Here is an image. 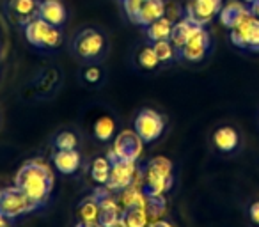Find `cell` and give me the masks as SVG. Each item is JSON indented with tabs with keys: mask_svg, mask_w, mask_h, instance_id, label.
Wrapping results in <instances>:
<instances>
[{
	"mask_svg": "<svg viewBox=\"0 0 259 227\" xmlns=\"http://www.w3.org/2000/svg\"><path fill=\"white\" fill-rule=\"evenodd\" d=\"M98 204H100V223L105 227H110L112 223H115L117 220L122 218V206H119V202L112 197V192L107 188H101L96 194Z\"/></svg>",
	"mask_w": 259,
	"mask_h": 227,
	"instance_id": "obj_12",
	"label": "cell"
},
{
	"mask_svg": "<svg viewBox=\"0 0 259 227\" xmlns=\"http://www.w3.org/2000/svg\"><path fill=\"white\" fill-rule=\"evenodd\" d=\"M142 141L135 130H122L114 139L112 149L108 151V158L128 160V162H137L142 155Z\"/></svg>",
	"mask_w": 259,
	"mask_h": 227,
	"instance_id": "obj_6",
	"label": "cell"
},
{
	"mask_svg": "<svg viewBox=\"0 0 259 227\" xmlns=\"http://www.w3.org/2000/svg\"><path fill=\"white\" fill-rule=\"evenodd\" d=\"M195 27H197V25H195V23H192L188 18H185V16L174 23L172 34H170V43H172V47L176 48V54L185 47V43H187L188 37L192 36V32H194Z\"/></svg>",
	"mask_w": 259,
	"mask_h": 227,
	"instance_id": "obj_20",
	"label": "cell"
},
{
	"mask_svg": "<svg viewBox=\"0 0 259 227\" xmlns=\"http://www.w3.org/2000/svg\"><path fill=\"white\" fill-rule=\"evenodd\" d=\"M110 163H112L110 176H108V181H107V185H105V188L114 194V192L124 190L126 187H130V185L134 183L139 167H137V162H128V160H119V158H112Z\"/></svg>",
	"mask_w": 259,
	"mask_h": 227,
	"instance_id": "obj_9",
	"label": "cell"
},
{
	"mask_svg": "<svg viewBox=\"0 0 259 227\" xmlns=\"http://www.w3.org/2000/svg\"><path fill=\"white\" fill-rule=\"evenodd\" d=\"M137 62L141 68L144 69H156L160 66V61L158 57H156L155 50H153V47H144L141 52H139L137 55Z\"/></svg>",
	"mask_w": 259,
	"mask_h": 227,
	"instance_id": "obj_26",
	"label": "cell"
},
{
	"mask_svg": "<svg viewBox=\"0 0 259 227\" xmlns=\"http://www.w3.org/2000/svg\"><path fill=\"white\" fill-rule=\"evenodd\" d=\"M23 34H25V39L39 50H55L64 43V34L61 27L52 25L37 16L23 25Z\"/></svg>",
	"mask_w": 259,
	"mask_h": 227,
	"instance_id": "obj_3",
	"label": "cell"
},
{
	"mask_svg": "<svg viewBox=\"0 0 259 227\" xmlns=\"http://www.w3.org/2000/svg\"><path fill=\"white\" fill-rule=\"evenodd\" d=\"M174 29V22L167 16H162V18L155 20L153 23H149L146 27V36L151 43L155 41H163V39H170V34H172Z\"/></svg>",
	"mask_w": 259,
	"mask_h": 227,
	"instance_id": "obj_18",
	"label": "cell"
},
{
	"mask_svg": "<svg viewBox=\"0 0 259 227\" xmlns=\"http://www.w3.org/2000/svg\"><path fill=\"white\" fill-rule=\"evenodd\" d=\"M248 8H250V13H252V15H254L255 18H259V0H255V2H252V4L248 6Z\"/></svg>",
	"mask_w": 259,
	"mask_h": 227,
	"instance_id": "obj_32",
	"label": "cell"
},
{
	"mask_svg": "<svg viewBox=\"0 0 259 227\" xmlns=\"http://www.w3.org/2000/svg\"><path fill=\"white\" fill-rule=\"evenodd\" d=\"M100 76H101V73L98 68H89V69H85V73H83V78H85V82H89V83H96L98 80H100Z\"/></svg>",
	"mask_w": 259,
	"mask_h": 227,
	"instance_id": "obj_29",
	"label": "cell"
},
{
	"mask_svg": "<svg viewBox=\"0 0 259 227\" xmlns=\"http://www.w3.org/2000/svg\"><path fill=\"white\" fill-rule=\"evenodd\" d=\"M78 218L80 223H96L100 222V204H98L96 195L87 197L85 201H82L78 208Z\"/></svg>",
	"mask_w": 259,
	"mask_h": 227,
	"instance_id": "obj_21",
	"label": "cell"
},
{
	"mask_svg": "<svg viewBox=\"0 0 259 227\" xmlns=\"http://www.w3.org/2000/svg\"><path fill=\"white\" fill-rule=\"evenodd\" d=\"M248 215H250L252 222L257 223V225H259V201L254 202V204L250 206V209H248Z\"/></svg>",
	"mask_w": 259,
	"mask_h": 227,
	"instance_id": "obj_30",
	"label": "cell"
},
{
	"mask_svg": "<svg viewBox=\"0 0 259 227\" xmlns=\"http://www.w3.org/2000/svg\"><path fill=\"white\" fill-rule=\"evenodd\" d=\"M213 142H215L217 149H220L222 153H231L238 148V142H240V137H238V131L231 126H224L219 128V130L213 133Z\"/></svg>",
	"mask_w": 259,
	"mask_h": 227,
	"instance_id": "obj_19",
	"label": "cell"
},
{
	"mask_svg": "<svg viewBox=\"0 0 259 227\" xmlns=\"http://www.w3.org/2000/svg\"><path fill=\"white\" fill-rule=\"evenodd\" d=\"M0 227H13V218L6 216L4 213H0Z\"/></svg>",
	"mask_w": 259,
	"mask_h": 227,
	"instance_id": "obj_31",
	"label": "cell"
},
{
	"mask_svg": "<svg viewBox=\"0 0 259 227\" xmlns=\"http://www.w3.org/2000/svg\"><path fill=\"white\" fill-rule=\"evenodd\" d=\"M37 18L55 27H62L68 18V11L61 0H41L39 8H37Z\"/></svg>",
	"mask_w": 259,
	"mask_h": 227,
	"instance_id": "obj_15",
	"label": "cell"
},
{
	"mask_svg": "<svg viewBox=\"0 0 259 227\" xmlns=\"http://www.w3.org/2000/svg\"><path fill=\"white\" fill-rule=\"evenodd\" d=\"M78 227H105V225H101L100 222H96V223H80Z\"/></svg>",
	"mask_w": 259,
	"mask_h": 227,
	"instance_id": "obj_35",
	"label": "cell"
},
{
	"mask_svg": "<svg viewBox=\"0 0 259 227\" xmlns=\"http://www.w3.org/2000/svg\"><path fill=\"white\" fill-rule=\"evenodd\" d=\"M73 52L85 62H98L107 54V37L98 29H82L73 37Z\"/></svg>",
	"mask_w": 259,
	"mask_h": 227,
	"instance_id": "obj_4",
	"label": "cell"
},
{
	"mask_svg": "<svg viewBox=\"0 0 259 227\" xmlns=\"http://www.w3.org/2000/svg\"><path fill=\"white\" fill-rule=\"evenodd\" d=\"M39 208L37 202H34L29 195H25L18 187H9L2 190V197H0V213H4L9 218H18L27 213L34 211Z\"/></svg>",
	"mask_w": 259,
	"mask_h": 227,
	"instance_id": "obj_5",
	"label": "cell"
},
{
	"mask_svg": "<svg viewBox=\"0 0 259 227\" xmlns=\"http://www.w3.org/2000/svg\"><path fill=\"white\" fill-rule=\"evenodd\" d=\"M142 190L149 199L163 197L172 187V162L165 156H155L142 167Z\"/></svg>",
	"mask_w": 259,
	"mask_h": 227,
	"instance_id": "obj_2",
	"label": "cell"
},
{
	"mask_svg": "<svg viewBox=\"0 0 259 227\" xmlns=\"http://www.w3.org/2000/svg\"><path fill=\"white\" fill-rule=\"evenodd\" d=\"M153 50H155L156 57H158L160 64H165V62H172L176 55V48L172 47L170 39H163V41H155L153 43Z\"/></svg>",
	"mask_w": 259,
	"mask_h": 227,
	"instance_id": "obj_25",
	"label": "cell"
},
{
	"mask_svg": "<svg viewBox=\"0 0 259 227\" xmlns=\"http://www.w3.org/2000/svg\"><path fill=\"white\" fill-rule=\"evenodd\" d=\"M134 130L144 142H155L165 130V119L156 110L144 108L135 117Z\"/></svg>",
	"mask_w": 259,
	"mask_h": 227,
	"instance_id": "obj_8",
	"label": "cell"
},
{
	"mask_svg": "<svg viewBox=\"0 0 259 227\" xmlns=\"http://www.w3.org/2000/svg\"><path fill=\"white\" fill-rule=\"evenodd\" d=\"M54 163L61 174H75L80 167V153L76 149H59L54 155Z\"/></svg>",
	"mask_w": 259,
	"mask_h": 227,
	"instance_id": "obj_17",
	"label": "cell"
},
{
	"mask_svg": "<svg viewBox=\"0 0 259 227\" xmlns=\"http://www.w3.org/2000/svg\"><path fill=\"white\" fill-rule=\"evenodd\" d=\"M248 15H252L248 4H245L241 0H231L226 6H222V9H220V13H219V18H220V23H222L226 29H233V27H236L240 22H243Z\"/></svg>",
	"mask_w": 259,
	"mask_h": 227,
	"instance_id": "obj_14",
	"label": "cell"
},
{
	"mask_svg": "<svg viewBox=\"0 0 259 227\" xmlns=\"http://www.w3.org/2000/svg\"><path fill=\"white\" fill-rule=\"evenodd\" d=\"M110 160L108 158H96L91 165V176L98 185H107L108 176H110Z\"/></svg>",
	"mask_w": 259,
	"mask_h": 227,
	"instance_id": "obj_24",
	"label": "cell"
},
{
	"mask_svg": "<svg viewBox=\"0 0 259 227\" xmlns=\"http://www.w3.org/2000/svg\"><path fill=\"white\" fill-rule=\"evenodd\" d=\"M149 227H172L169 222H163V220H153L151 223H149Z\"/></svg>",
	"mask_w": 259,
	"mask_h": 227,
	"instance_id": "obj_33",
	"label": "cell"
},
{
	"mask_svg": "<svg viewBox=\"0 0 259 227\" xmlns=\"http://www.w3.org/2000/svg\"><path fill=\"white\" fill-rule=\"evenodd\" d=\"M0 197H2V190H0Z\"/></svg>",
	"mask_w": 259,
	"mask_h": 227,
	"instance_id": "obj_37",
	"label": "cell"
},
{
	"mask_svg": "<svg viewBox=\"0 0 259 227\" xmlns=\"http://www.w3.org/2000/svg\"><path fill=\"white\" fill-rule=\"evenodd\" d=\"M15 187H18L34 202L43 206L54 190V172L41 160H30L16 172Z\"/></svg>",
	"mask_w": 259,
	"mask_h": 227,
	"instance_id": "obj_1",
	"label": "cell"
},
{
	"mask_svg": "<svg viewBox=\"0 0 259 227\" xmlns=\"http://www.w3.org/2000/svg\"><path fill=\"white\" fill-rule=\"evenodd\" d=\"M222 6V0H190L185 6V18L195 25L206 27L215 16H219Z\"/></svg>",
	"mask_w": 259,
	"mask_h": 227,
	"instance_id": "obj_11",
	"label": "cell"
},
{
	"mask_svg": "<svg viewBox=\"0 0 259 227\" xmlns=\"http://www.w3.org/2000/svg\"><path fill=\"white\" fill-rule=\"evenodd\" d=\"M241 2H245V4H248V6H250L252 2H255V0H241Z\"/></svg>",
	"mask_w": 259,
	"mask_h": 227,
	"instance_id": "obj_36",
	"label": "cell"
},
{
	"mask_svg": "<svg viewBox=\"0 0 259 227\" xmlns=\"http://www.w3.org/2000/svg\"><path fill=\"white\" fill-rule=\"evenodd\" d=\"M76 144H78V139H76L75 133L71 131H62L55 137V146L57 149H76Z\"/></svg>",
	"mask_w": 259,
	"mask_h": 227,
	"instance_id": "obj_27",
	"label": "cell"
},
{
	"mask_svg": "<svg viewBox=\"0 0 259 227\" xmlns=\"http://www.w3.org/2000/svg\"><path fill=\"white\" fill-rule=\"evenodd\" d=\"M114 133H115V121L112 117L103 116L100 119H96V123H94V137L107 142L114 137Z\"/></svg>",
	"mask_w": 259,
	"mask_h": 227,
	"instance_id": "obj_23",
	"label": "cell"
},
{
	"mask_svg": "<svg viewBox=\"0 0 259 227\" xmlns=\"http://www.w3.org/2000/svg\"><path fill=\"white\" fill-rule=\"evenodd\" d=\"M165 8H167V4L163 0H144L142 8L139 9L137 18H135V25L148 27L149 23H153L155 20L165 16Z\"/></svg>",
	"mask_w": 259,
	"mask_h": 227,
	"instance_id": "obj_16",
	"label": "cell"
},
{
	"mask_svg": "<svg viewBox=\"0 0 259 227\" xmlns=\"http://www.w3.org/2000/svg\"><path fill=\"white\" fill-rule=\"evenodd\" d=\"M209 47H211L209 32L204 27L197 25L194 29V32H192V36L188 37V41L185 43V47L176 55L188 62H199L206 57V54L209 52Z\"/></svg>",
	"mask_w": 259,
	"mask_h": 227,
	"instance_id": "obj_10",
	"label": "cell"
},
{
	"mask_svg": "<svg viewBox=\"0 0 259 227\" xmlns=\"http://www.w3.org/2000/svg\"><path fill=\"white\" fill-rule=\"evenodd\" d=\"M39 2L41 0H8L6 2V13L13 22L23 27L37 16Z\"/></svg>",
	"mask_w": 259,
	"mask_h": 227,
	"instance_id": "obj_13",
	"label": "cell"
},
{
	"mask_svg": "<svg viewBox=\"0 0 259 227\" xmlns=\"http://www.w3.org/2000/svg\"><path fill=\"white\" fill-rule=\"evenodd\" d=\"M110 227H128V225H126V222L121 218V220H117V222H115V223H112Z\"/></svg>",
	"mask_w": 259,
	"mask_h": 227,
	"instance_id": "obj_34",
	"label": "cell"
},
{
	"mask_svg": "<svg viewBox=\"0 0 259 227\" xmlns=\"http://www.w3.org/2000/svg\"><path fill=\"white\" fill-rule=\"evenodd\" d=\"M229 39L241 50L259 52V18L248 15L243 22L229 29Z\"/></svg>",
	"mask_w": 259,
	"mask_h": 227,
	"instance_id": "obj_7",
	"label": "cell"
},
{
	"mask_svg": "<svg viewBox=\"0 0 259 227\" xmlns=\"http://www.w3.org/2000/svg\"><path fill=\"white\" fill-rule=\"evenodd\" d=\"M122 220H124L128 227H149V223L153 222L151 215H149V211L146 208L124 209V213H122Z\"/></svg>",
	"mask_w": 259,
	"mask_h": 227,
	"instance_id": "obj_22",
	"label": "cell"
},
{
	"mask_svg": "<svg viewBox=\"0 0 259 227\" xmlns=\"http://www.w3.org/2000/svg\"><path fill=\"white\" fill-rule=\"evenodd\" d=\"M122 4V11H124L126 18L130 20L132 23H135V18L139 15V9L142 8L144 0H121Z\"/></svg>",
	"mask_w": 259,
	"mask_h": 227,
	"instance_id": "obj_28",
	"label": "cell"
}]
</instances>
